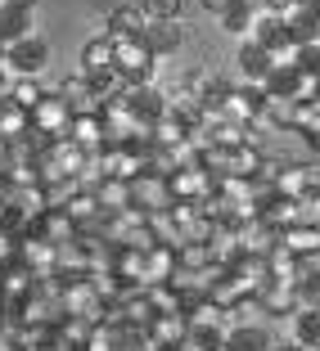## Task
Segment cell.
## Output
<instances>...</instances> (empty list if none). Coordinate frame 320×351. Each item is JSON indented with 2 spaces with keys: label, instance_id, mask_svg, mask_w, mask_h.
Instances as JSON below:
<instances>
[{
  "label": "cell",
  "instance_id": "23",
  "mask_svg": "<svg viewBox=\"0 0 320 351\" xmlns=\"http://www.w3.org/2000/svg\"><path fill=\"white\" fill-rule=\"evenodd\" d=\"M27 135H32V113L5 99V104H0V140L19 145V140H27Z\"/></svg>",
  "mask_w": 320,
  "mask_h": 351
},
{
  "label": "cell",
  "instance_id": "27",
  "mask_svg": "<svg viewBox=\"0 0 320 351\" xmlns=\"http://www.w3.org/2000/svg\"><path fill=\"white\" fill-rule=\"evenodd\" d=\"M149 135H154V145L176 149V145H185V140H190V122H185V117H176V113H167V117H158V122L149 126Z\"/></svg>",
  "mask_w": 320,
  "mask_h": 351
},
{
  "label": "cell",
  "instance_id": "28",
  "mask_svg": "<svg viewBox=\"0 0 320 351\" xmlns=\"http://www.w3.org/2000/svg\"><path fill=\"white\" fill-rule=\"evenodd\" d=\"M23 36H32V14L14 10V5H0V45L23 41Z\"/></svg>",
  "mask_w": 320,
  "mask_h": 351
},
{
  "label": "cell",
  "instance_id": "8",
  "mask_svg": "<svg viewBox=\"0 0 320 351\" xmlns=\"http://www.w3.org/2000/svg\"><path fill=\"white\" fill-rule=\"evenodd\" d=\"M149 347H181L185 351V338H190V315L185 311H163V315H154L145 329Z\"/></svg>",
  "mask_w": 320,
  "mask_h": 351
},
{
  "label": "cell",
  "instance_id": "1",
  "mask_svg": "<svg viewBox=\"0 0 320 351\" xmlns=\"http://www.w3.org/2000/svg\"><path fill=\"white\" fill-rule=\"evenodd\" d=\"M45 63H50V41H45L41 32H32L23 41H10L5 54H0V68L10 77H41Z\"/></svg>",
  "mask_w": 320,
  "mask_h": 351
},
{
  "label": "cell",
  "instance_id": "11",
  "mask_svg": "<svg viewBox=\"0 0 320 351\" xmlns=\"http://www.w3.org/2000/svg\"><path fill=\"white\" fill-rule=\"evenodd\" d=\"M19 261H23V266H27L36 279H45V275H59V248H54V243H45L41 234H27V239H23Z\"/></svg>",
  "mask_w": 320,
  "mask_h": 351
},
{
  "label": "cell",
  "instance_id": "25",
  "mask_svg": "<svg viewBox=\"0 0 320 351\" xmlns=\"http://www.w3.org/2000/svg\"><path fill=\"white\" fill-rule=\"evenodd\" d=\"M226 333L230 324H190L185 351H226Z\"/></svg>",
  "mask_w": 320,
  "mask_h": 351
},
{
  "label": "cell",
  "instance_id": "9",
  "mask_svg": "<svg viewBox=\"0 0 320 351\" xmlns=\"http://www.w3.org/2000/svg\"><path fill=\"white\" fill-rule=\"evenodd\" d=\"M131 198H135L140 212H167V207L176 203L167 176H154V171H145V176H135V180H131Z\"/></svg>",
  "mask_w": 320,
  "mask_h": 351
},
{
  "label": "cell",
  "instance_id": "38",
  "mask_svg": "<svg viewBox=\"0 0 320 351\" xmlns=\"http://www.w3.org/2000/svg\"><path fill=\"white\" fill-rule=\"evenodd\" d=\"M0 284H5V266H0Z\"/></svg>",
  "mask_w": 320,
  "mask_h": 351
},
{
  "label": "cell",
  "instance_id": "15",
  "mask_svg": "<svg viewBox=\"0 0 320 351\" xmlns=\"http://www.w3.org/2000/svg\"><path fill=\"white\" fill-rule=\"evenodd\" d=\"M126 104H131V113L145 126H154L158 117H167V90H158V86H131V90H126Z\"/></svg>",
  "mask_w": 320,
  "mask_h": 351
},
{
  "label": "cell",
  "instance_id": "34",
  "mask_svg": "<svg viewBox=\"0 0 320 351\" xmlns=\"http://www.w3.org/2000/svg\"><path fill=\"white\" fill-rule=\"evenodd\" d=\"M198 5H203L207 14H217V19H221V14H226L230 5H235V0H198Z\"/></svg>",
  "mask_w": 320,
  "mask_h": 351
},
{
  "label": "cell",
  "instance_id": "24",
  "mask_svg": "<svg viewBox=\"0 0 320 351\" xmlns=\"http://www.w3.org/2000/svg\"><path fill=\"white\" fill-rule=\"evenodd\" d=\"M36 293V275H32L23 261H14V266H5V284H0V298L5 302H23Z\"/></svg>",
  "mask_w": 320,
  "mask_h": 351
},
{
  "label": "cell",
  "instance_id": "37",
  "mask_svg": "<svg viewBox=\"0 0 320 351\" xmlns=\"http://www.w3.org/2000/svg\"><path fill=\"white\" fill-rule=\"evenodd\" d=\"M149 351H181V347H149Z\"/></svg>",
  "mask_w": 320,
  "mask_h": 351
},
{
  "label": "cell",
  "instance_id": "17",
  "mask_svg": "<svg viewBox=\"0 0 320 351\" xmlns=\"http://www.w3.org/2000/svg\"><path fill=\"white\" fill-rule=\"evenodd\" d=\"M176 275H181V257H176V248H167V243L149 248V257H145V289L172 284Z\"/></svg>",
  "mask_w": 320,
  "mask_h": 351
},
{
  "label": "cell",
  "instance_id": "26",
  "mask_svg": "<svg viewBox=\"0 0 320 351\" xmlns=\"http://www.w3.org/2000/svg\"><path fill=\"white\" fill-rule=\"evenodd\" d=\"M266 266H271V279H279V284H298V275H302L307 261H298L284 243H275V248L266 252Z\"/></svg>",
  "mask_w": 320,
  "mask_h": 351
},
{
  "label": "cell",
  "instance_id": "2",
  "mask_svg": "<svg viewBox=\"0 0 320 351\" xmlns=\"http://www.w3.org/2000/svg\"><path fill=\"white\" fill-rule=\"evenodd\" d=\"M113 41V36H108ZM117 45V77L126 86H154V73H158V54L149 50L145 36H131V41H113Z\"/></svg>",
  "mask_w": 320,
  "mask_h": 351
},
{
  "label": "cell",
  "instance_id": "13",
  "mask_svg": "<svg viewBox=\"0 0 320 351\" xmlns=\"http://www.w3.org/2000/svg\"><path fill=\"white\" fill-rule=\"evenodd\" d=\"M68 140H73L77 149H86V154H100V149H108V126H104V113H82V117H73V126H68Z\"/></svg>",
  "mask_w": 320,
  "mask_h": 351
},
{
  "label": "cell",
  "instance_id": "31",
  "mask_svg": "<svg viewBox=\"0 0 320 351\" xmlns=\"http://www.w3.org/2000/svg\"><path fill=\"white\" fill-rule=\"evenodd\" d=\"M45 99V86H41V77H14V86H10V104H19V108H36V104Z\"/></svg>",
  "mask_w": 320,
  "mask_h": 351
},
{
  "label": "cell",
  "instance_id": "7",
  "mask_svg": "<svg viewBox=\"0 0 320 351\" xmlns=\"http://www.w3.org/2000/svg\"><path fill=\"white\" fill-rule=\"evenodd\" d=\"M59 95L68 99L73 117H82V113H104V95H100V86H95L86 73L63 77V82H59Z\"/></svg>",
  "mask_w": 320,
  "mask_h": 351
},
{
  "label": "cell",
  "instance_id": "32",
  "mask_svg": "<svg viewBox=\"0 0 320 351\" xmlns=\"http://www.w3.org/2000/svg\"><path fill=\"white\" fill-rule=\"evenodd\" d=\"M140 5V14H145L149 23H172L181 19V0H135Z\"/></svg>",
  "mask_w": 320,
  "mask_h": 351
},
{
  "label": "cell",
  "instance_id": "22",
  "mask_svg": "<svg viewBox=\"0 0 320 351\" xmlns=\"http://www.w3.org/2000/svg\"><path fill=\"white\" fill-rule=\"evenodd\" d=\"M258 23H262V14L253 10L248 0H235V5L221 14V32H230V36H244V41L258 32Z\"/></svg>",
  "mask_w": 320,
  "mask_h": 351
},
{
  "label": "cell",
  "instance_id": "35",
  "mask_svg": "<svg viewBox=\"0 0 320 351\" xmlns=\"http://www.w3.org/2000/svg\"><path fill=\"white\" fill-rule=\"evenodd\" d=\"M0 5H14V10H27V14L36 10V0H0Z\"/></svg>",
  "mask_w": 320,
  "mask_h": 351
},
{
  "label": "cell",
  "instance_id": "20",
  "mask_svg": "<svg viewBox=\"0 0 320 351\" xmlns=\"http://www.w3.org/2000/svg\"><path fill=\"white\" fill-rule=\"evenodd\" d=\"M145 41H149V50L163 59V54L181 50V41H185V27H181V19H172V23H149V27H145Z\"/></svg>",
  "mask_w": 320,
  "mask_h": 351
},
{
  "label": "cell",
  "instance_id": "6",
  "mask_svg": "<svg viewBox=\"0 0 320 351\" xmlns=\"http://www.w3.org/2000/svg\"><path fill=\"white\" fill-rule=\"evenodd\" d=\"M77 73H86L91 82H104V77H113L117 73V45L108 41V36H91V41L82 45V68Z\"/></svg>",
  "mask_w": 320,
  "mask_h": 351
},
{
  "label": "cell",
  "instance_id": "14",
  "mask_svg": "<svg viewBox=\"0 0 320 351\" xmlns=\"http://www.w3.org/2000/svg\"><path fill=\"white\" fill-rule=\"evenodd\" d=\"M95 198H100L104 217H122V212H131L135 198H131V180H117V176H104V180H95Z\"/></svg>",
  "mask_w": 320,
  "mask_h": 351
},
{
  "label": "cell",
  "instance_id": "3",
  "mask_svg": "<svg viewBox=\"0 0 320 351\" xmlns=\"http://www.w3.org/2000/svg\"><path fill=\"white\" fill-rule=\"evenodd\" d=\"M221 117L226 122H235V126H262V117H266V95L258 90V86H230L226 90V99H221Z\"/></svg>",
  "mask_w": 320,
  "mask_h": 351
},
{
  "label": "cell",
  "instance_id": "21",
  "mask_svg": "<svg viewBox=\"0 0 320 351\" xmlns=\"http://www.w3.org/2000/svg\"><path fill=\"white\" fill-rule=\"evenodd\" d=\"M226 351H275V342H271V333L258 329V324H230Z\"/></svg>",
  "mask_w": 320,
  "mask_h": 351
},
{
  "label": "cell",
  "instance_id": "18",
  "mask_svg": "<svg viewBox=\"0 0 320 351\" xmlns=\"http://www.w3.org/2000/svg\"><path fill=\"white\" fill-rule=\"evenodd\" d=\"M262 315H289V320H293V315H298V289H293V284H279V279H271V284H266V289H262Z\"/></svg>",
  "mask_w": 320,
  "mask_h": 351
},
{
  "label": "cell",
  "instance_id": "12",
  "mask_svg": "<svg viewBox=\"0 0 320 351\" xmlns=\"http://www.w3.org/2000/svg\"><path fill=\"white\" fill-rule=\"evenodd\" d=\"M235 63H239V77H244V86H258V90L271 82V73H275V63H271V54L262 50L258 41H244V45H239Z\"/></svg>",
  "mask_w": 320,
  "mask_h": 351
},
{
  "label": "cell",
  "instance_id": "5",
  "mask_svg": "<svg viewBox=\"0 0 320 351\" xmlns=\"http://www.w3.org/2000/svg\"><path fill=\"white\" fill-rule=\"evenodd\" d=\"M32 126H36L41 135H50V140L68 135V126H73V108H68V99H63L59 90H45V99L32 108Z\"/></svg>",
  "mask_w": 320,
  "mask_h": 351
},
{
  "label": "cell",
  "instance_id": "16",
  "mask_svg": "<svg viewBox=\"0 0 320 351\" xmlns=\"http://www.w3.org/2000/svg\"><path fill=\"white\" fill-rule=\"evenodd\" d=\"M149 19L140 14V5H117L108 19H104V36H113V41H131V36H145Z\"/></svg>",
  "mask_w": 320,
  "mask_h": 351
},
{
  "label": "cell",
  "instance_id": "29",
  "mask_svg": "<svg viewBox=\"0 0 320 351\" xmlns=\"http://www.w3.org/2000/svg\"><path fill=\"white\" fill-rule=\"evenodd\" d=\"M298 306L302 311H320V261H307L302 266V275H298Z\"/></svg>",
  "mask_w": 320,
  "mask_h": 351
},
{
  "label": "cell",
  "instance_id": "10",
  "mask_svg": "<svg viewBox=\"0 0 320 351\" xmlns=\"http://www.w3.org/2000/svg\"><path fill=\"white\" fill-rule=\"evenodd\" d=\"M32 234H41L45 243L63 248V243H77V239H82V230H77V221L68 217L63 207H50V212H41V217L32 221Z\"/></svg>",
  "mask_w": 320,
  "mask_h": 351
},
{
  "label": "cell",
  "instance_id": "39",
  "mask_svg": "<svg viewBox=\"0 0 320 351\" xmlns=\"http://www.w3.org/2000/svg\"><path fill=\"white\" fill-rule=\"evenodd\" d=\"M0 54H5V45H0Z\"/></svg>",
  "mask_w": 320,
  "mask_h": 351
},
{
  "label": "cell",
  "instance_id": "33",
  "mask_svg": "<svg viewBox=\"0 0 320 351\" xmlns=\"http://www.w3.org/2000/svg\"><path fill=\"white\" fill-rule=\"evenodd\" d=\"M19 248H23V239H14L10 230H0V266H14V261H19Z\"/></svg>",
  "mask_w": 320,
  "mask_h": 351
},
{
  "label": "cell",
  "instance_id": "36",
  "mask_svg": "<svg viewBox=\"0 0 320 351\" xmlns=\"http://www.w3.org/2000/svg\"><path fill=\"white\" fill-rule=\"evenodd\" d=\"M275 351H307V347H298V342H284V347H279L275 342Z\"/></svg>",
  "mask_w": 320,
  "mask_h": 351
},
{
  "label": "cell",
  "instance_id": "30",
  "mask_svg": "<svg viewBox=\"0 0 320 351\" xmlns=\"http://www.w3.org/2000/svg\"><path fill=\"white\" fill-rule=\"evenodd\" d=\"M293 342L307 351H320V311H298L293 315Z\"/></svg>",
  "mask_w": 320,
  "mask_h": 351
},
{
  "label": "cell",
  "instance_id": "19",
  "mask_svg": "<svg viewBox=\"0 0 320 351\" xmlns=\"http://www.w3.org/2000/svg\"><path fill=\"white\" fill-rule=\"evenodd\" d=\"M279 243L298 261H320V226H293V230L279 234Z\"/></svg>",
  "mask_w": 320,
  "mask_h": 351
},
{
  "label": "cell",
  "instance_id": "4",
  "mask_svg": "<svg viewBox=\"0 0 320 351\" xmlns=\"http://www.w3.org/2000/svg\"><path fill=\"white\" fill-rule=\"evenodd\" d=\"M167 185H172V198L176 203H203V198L217 194V176L203 171V167H181V171L167 176Z\"/></svg>",
  "mask_w": 320,
  "mask_h": 351
}]
</instances>
